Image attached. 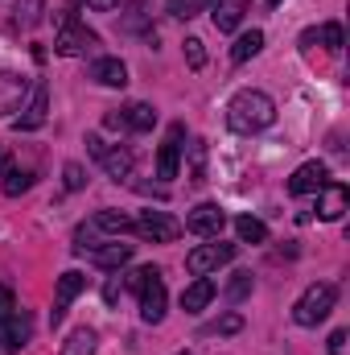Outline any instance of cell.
Segmentation results:
<instances>
[{"label": "cell", "instance_id": "cell-26", "mask_svg": "<svg viewBox=\"0 0 350 355\" xmlns=\"http://www.w3.org/2000/svg\"><path fill=\"white\" fill-rule=\"evenodd\" d=\"M185 62H190L194 71H202V67H206V50H202V37H185Z\"/></svg>", "mask_w": 350, "mask_h": 355}, {"label": "cell", "instance_id": "cell-8", "mask_svg": "<svg viewBox=\"0 0 350 355\" xmlns=\"http://www.w3.org/2000/svg\"><path fill=\"white\" fill-rule=\"evenodd\" d=\"M83 289H87V277H83L79 268H66V272L58 277V297H54V314H50V322H54V327L66 318V306H71Z\"/></svg>", "mask_w": 350, "mask_h": 355}, {"label": "cell", "instance_id": "cell-27", "mask_svg": "<svg viewBox=\"0 0 350 355\" xmlns=\"http://www.w3.org/2000/svg\"><path fill=\"white\" fill-rule=\"evenodd\" d=\"M248 293H252V272H235V281L227 285V297L231 302H243Z\"/></svg>", "mask_w": 350, "mask_h": 355}, {"label": "cell", "instance_id": "cell-14", "mask_svg": "<svg viewBox=\"0 0 350 355\" xmlns=\"http://www.w3.org/2000/svg\"><path fill=\"white\" fill-rule=\"evenodd\" d=\"M322 190H326V194H322L317 215H322V219H330V223H334V219H342V211H347V202H350V190L342 186V182H326Z\"/></svg>", "mask_w": 350, "mask_h": 355}, {"label": "cell", "instance_id": "cell-38", "mask_svg": "<svg viewBox=\"0 0 350 355\" xmlns=\"http://www.w3.org/2000/svg\"><path fill=\"white\" fill-rule=\"evenodd\" d=\"M268 4H280V0H268Z\"/></svg>", "mask_w": 350, "mask_h": 355}, {"label": "cell", "instance_id": "cell-12", "mask_svg": "<svg viewBox=\"0 0 350 355\" xmlns=\"http://www.w3.org/2000/svg\"><path fill=\"white\" fill-rule=\"evenodd\" d=\"M214 293H219V285H214L210 277H198L194 285H185V293H181V310H185V314H202V310L214 302Z\"/></svg>", "mask_w": 350, "mask_h": 355}, {"label": "cell", "instance_id": "cell-21", "mask_svg": "<svg viewBox=\"0 0 350 355\" xmlns=\"http://www.w3.org/2000/svg\"><path fill=\"white\" fill-rule=\"evenodd\" d=\"M235 236H239L243 244H264V240H268V227H264L256 215H239V219H235Z\"/></svg>", "mask_w": 350, "mask_h": 355}, {"label": "cell", "instance_id": "cell-29", "mask_svg": "<svg viewBox=\"0 0 350 355\" xmlns=\"http://www.w3.org/2000/svg\"><path fill=\"white\" fill-rule=\"evenodd\" d=\"M235 331H243V318H239V314H227V318H219L214 327H206V335H235Z\"/></svg>", "mask_w": 350, "mask_h": 355}, {"label": "cell", "instance_id": "cell-24", "mask_svg": "<svg viewBox=\"0 0 350 355\" xmlns=\"http://www.w3.org/2000/svg\"><path fill=\"white\" fill-rule=\"evenodd\" d=\"M62 355H95V331H91V327H79V331L62 343Z\"/></svg>", "mask_w": 350, "mask_h": 355}, {"label": "cell", "instance_id": "cell-11", "mask_svg": "<svg viewBox=\"0 0 350 355\" xmlns=\"http://www.w3.org/2000/svg\"><path fill=\"white\" fill-rule=\"evenodd\" d=\"M326 182H330L326 162H305L297 174L288 178V194H313V190H322Z\"/></svg>", "mask_w": 350, "mask_h": 355}, {"label": "cell", "instance_id": "cell-19", "mask_svg": "<svg viewBox=\"0 0 350 355\" xmlns=\"http://www.w3.org/2000/svg\"><path fill=\"white\" fill-rule=\"evenodd\" d=\"M99 162H103V170H107L111 182H124V178L132 174V153H128V149H120V145H116V149H107Z\"/></svg>", "mask_w": 350, "mask_h": 355}, {"label": "cell", "instance_id": "cell-34", "mask_svg": "<svg viewBox=\"0 0 350 355\" xmlns=\"http://www.w3.org/2000/svg\"><path fill=\"white\" fill-rule=\"evenodd\" d=\"M87 149H91V157H103V153H107V145H103L99 137H87Z\"/></svg>", "mask_w": 350, "mask_h": 355}, {"label": "cell", "instance_id": "cell-36", "mask_svg": "<svg viewBox=\"0 0 350 355\" xmlns=\"http://www.w3.org/2000/svg\"><path fill=\"white\" fill-rule=\"evenodd\" d=\"M313 42H317V29H305V33H301V46H305V50H309V46H313Z\"/></svg>", "mask_w": 350, "mask_h": 355}, {"label": "cell", "instance_id": "cell-13", "mask_svg": "<svg viewBox=\"0 0 350 355\" xmlns=\"http://www.w3.org/2000/svg\"><path fill=\"white\" fill-rule=\"evenodd\" d=\"M243 12H248V0H214V4H210V21H214V29H219V33L239 29Z\"/></svg>", "mask_w": 350, "mask_h": 355}, {"label": "cell", "instance_id": "cell-10", "mask_svg": "<svg viewBox=\"0 0 350 355\" xmlns=\"http://www.w3.org/2000/svg\"><path fill=\"white\" fill-rule=\"evenodd\" d=\"M181 137H185V128L174 124L169 128V137H165V145L157 149V178L161 182H174L177 178V162H181Z\"/></svg>", "mask_w": 350, "mask_h": 355}, {"label": "cell", "instance_id": "cell-7", "mask_svg": "<svg viewBox=\"0 0 350 355\" xmlns=\"http://www.w3.org/2000/svg\"><path fill=\"white\" fill-rule=\"evenodd\" d=\"M136 293H140V318H145V322H161V318H165V281H161V268H157Z\"/></svg>", "mask_w": 350, "mask_h": 355}, {"label": "cell", "instance_id": "cell-1", "mask_svg": "<svg viewBox=\"0 0 350 355\" xmlns=\"http://www.w3.org/2000/svg\"><path fill=\"white\" fill-rule=\"evenodd\" d=\"M276 120V103H272V95H264V91H239L231 103H227V124H231V132H260Z\"/></svg>", "mask_w": 350, "mask_h": 355}, {"label": "cell", "instance_id": "cell-3", "mask_svg": "<svg viewBox=\"0 0 350 355\" xmlns=\"http://www.w3.org/2000/svg\"><path fill=\"white\" fill-rule=\"evenodd\" d=\"M132 236H140V240H153V244H174L177 236L185 232L181 223H177L169 211H140V215H132V227H128Z\"/></svg>", "mask_w": 350, "mask_h": 355}, {"label": "cell", "instance_id": "cell-23", "mask_svg": "<svg viewBox=\"0 0 350 355\" xmlns=\"http://www.w3.org/2000/svg\"><path fill=\"white\" fill-rule=\"evenodd\" d=\"M0 186H4V194H8V198H17V194H25V190L33 186V174H29V170H21V166H8Z\"/></svg>", "mask_w": 350, "mask_h": 355}, {"label": "cell", "instance_id": "cell-25", "mask_svg": "<svg viewBox=\"0 0 350 355\" xmlns=\"http://www.w3.org/2000/svg\"><path fill=\"white\" fill-rule=\"evenodd\" d=\"M206 4H214V0H169V17H177V21H190V17H198Z\"/></svg>", "mask_w": 350, "mask_h": 355}, {"label": "cell", "instance_id": "cell-16", "mask_svg": "<svg viewBox=\"0 0 350 355\" xmlns=\"http://www.w3.org/2000/svg\"><path fill=\"white\" fill-rule=\"evenodd\" d=\"M136 257V244H103V248H91V261L99 268H124Z\"/></svg>", "mask_w": 350, "mask_h": 355}, {"label": "cell", "instance_id": "cell-37", "mask_svg": "<svg viewBox=\"0 0 350 355\" xmlns=\"http://www.w3.org/2000/svg\"><path fill=\"white\" fill-rule=\"evenodd\" d=\"M0 162H4V149H0Z\"/></svg>", "mask_w": 350, "mask_h": 355}, {"label": "cell", "instance_id": "cell-6", "mask_svg": "<svg viewBox=\"0 0 350 355\" xmlns=\"http://www.w3.org/2000/svg\"><path fill=\"white\" fill-rule=\"evenodd\" d=\"M227 261H235V244H198L190 257H185V268L194 272V277H206L210 268H219V265H227Z\"/></svg>", "mask_w": 350, "mask_h": 355}, {"label": "cell", "instance_id": "cell-20", "mask_svg": "<svg viewBox=\"0 0 350 355\" xmlns=\"http://www.w3.org/2000/svg\"><path fill=\"white\" fill-rule=\"evenodd\" d=\"M260 50H264V33L252 29V33H243V37L231 46V62H248V58H256Z\"/></svg>", "mask_w": 350, "mask_h": 355}, {"label": "cell", "instance_id": "cell-5", "mask_svg": "<svg viewBox=\"0 0 350 355\" xmlns=\"http://www.w3.org/2000/svg\"><path fill=\"white\" fill-rule=\"evenodd\" d=\"M185 232H194V236H202V240H219L223 236V227H227V211L219 207V202H198L190 215H185V223H181Z\"/></svg>", "mask_w": 350, "mask_h": 355}, {"label": "cell", "instance_id": "cell-31", "mask_svg": "<svg viewBox=\"0 0 350 355\" xmlns=\"http://www.w3.org/2000/svg\"><path fill=\"white\" fill-rule=\"evenodd\" d=\"M62 174H66V190H83V186H87V170H83L79 162H71Z\"/></svg>", "mask_w": 350, "mask_h": 355}, {"label": "cell", "instance_id": "cell-32", "mask_svg": "<svg viewBox=\"0 0 350 355\" xmlns=\"http://www.w3.org/2000/svg\"><path fill=\"white\" fill-rule=\"evenodd\" d=\"M17 314V302H12V289L8 285H0V322H8Z\"/></svg>", "mask_w": 350, "mask_h": 355}, {"label": "cell", "instance_id": "cell-18", "mask_svg": "<svg viewBox=\"0 0 350 355\" xmlns=\"http://www.w3.org/2000/svg\"><path fill=\"white\" fill-rule=\"evenodd\" d=\"M120 120H124V128H132V132H149V128L157 124V112H153L149 103H128V107L120 112Z\"/></svg>", "mask_w": 350, "mask_h": 355}, {"label": "cell", "instance_id": "cell-35", "mask_svg": "<svg viewBox=\"0 0 350 355\" xmlns=\"http://www.w3.org/2000/svg\"><path fill=\"white\" fill-rule=\"evenodd\" d=\"M91 8H95V12H111V8H116V4H120V0H87Z\"/></svg>", "mask_w": 350, "mask_h": 355}, {"label": "cell", "instance_id": "cell-39", "mask_svg": "<svg viewBox=\"0 0 350 355\" xmlns=\"http://www.w3.org/2000/svg\"><path fill=\"white\" fill-rule=\"evenodd\" d=\"M177 355H190V352H177Z\"/></svg>", "mask_w": 350, "mask_h": 355}, {"label": "cell", "instance_id": "cell-28", "mask_svg": "<svg viewBox=\"0 0 350 355\" xmlns=\"http://www.w3.org/2000/svg\"><path fill=\"white\" fill-rule=\"evenodd\" d=\"M322 42H326V50H330V54H338V50H342V25H338V21L322 25Z\"/></svg>", "mask_w": 350, "mask_h": 355}, {"label": "cell", "instance_id": "cell-30", "mask_svg": "<svg viewBox=\"0 0 350 355\" xmlns=\"http://www.w3.org/2000/svg\"><path fill=\"white\" fill-rule=\"evenodd\" d=\"M190 153H194V182H206V145H202V141H194V145H190Z\"/></svg>", "mask_w": 350, "mask_h": 355}, {"label": "cell", "instance_id": "cell-4", "mask_svg": "<svg viewBox=\"0 0 350 355\" xmlns=\"http://www.w3.org/2000/svg\"><path fill=\"white\" fill-rule=\"evenodd\" d=\"M91 46H99V37L91 33L75 12H62V29H58V37H54V50H58L62 58H79V54H87Z\"/></svg>", "mask_w": 350, "mask_h": 355}, {"label": "cell", "instance_id": "cell-22", "mask_svg": "<svg viewBox=\"0 0 350 355\" xmlns=\"http://www.w3.org/2000/svg\"><path fill=\"white\" fill-rule=\"evenodd\" d=\"M91 227H99V232H116V236H124V232L132 227V215H120V211H99V215L91 219Z\"/></svg>", "mask_w": 350, "mask_h": 355}, {"label": "cell", "instance_id": "cell-15", "mask_svg": "<svg viewBox=\"0 0 350 355\" xmlns=\"http://www.w3.org/2000/svg\"><path fill=\"white\" fill-rule=\"evenodd\" d=\"M91 79L103 83V87H124L128 83V67L120 58H99V62H91Z\"/></svg>", "mask_w": 350, "mask_h": 355}, {"label": "cell", "instance_id": "cell-17", "mask_svg": "<svg viewBox=\"0 0 350 355\" xmlns=\"http://www.w3.org/2000/svg\"><path fill=\"white\" fill-rule=\"evenodd\" d=\"M29 343V318L25 314H12L8 318V331L0 335V355H12L17 347H25Z\"/></svg>", "mask_w": 350, "mask_h": 355}, {"label": "cell", "instance_id": "cell-2", "mask_svg": "<svg viewBox=\"0 0 350 355\" xmlns=\"http://www.w3.org/2000/svg\"><path fill=\"white\" fill-rule=\"evenodd\" d=\"M334 302H338V289H334L330 281L309 285V289L301 293V302L293 306L297 327H317V322H326V318H330V310H334Z\"/></svg>", "mask_w": 350, "mask_h": 355}, {"label": "cell", "instance_id": "cell-33", "mask_svg": "<svg viewBox=\"0 0 350 355\" xmlns=\"http://www.w3.org/2000/svg\"><path fill=\"white\" fill-rule=\"evenodd\" d=\"M330 355H347V331H334L330 335Z\"/></svg>", "mask_w": 350, "mask_h": 355}, {"label": "cell", "instance_id": "cell-9", "mask_svg": "<svg viewBox=\"0 0 350 355\" xmlns=\"http://www.w3.org/2000/svg\"><path fill=\"white\" fill-rule=\"evenodd\" d=\"M46 116H50V87L37 83V87H33V99H29V107H25V116H17L12 128H17V132H37V128L46 124Z\"/></svg>", "mask_w": 350, "mask_h": 355}]
</instances>
